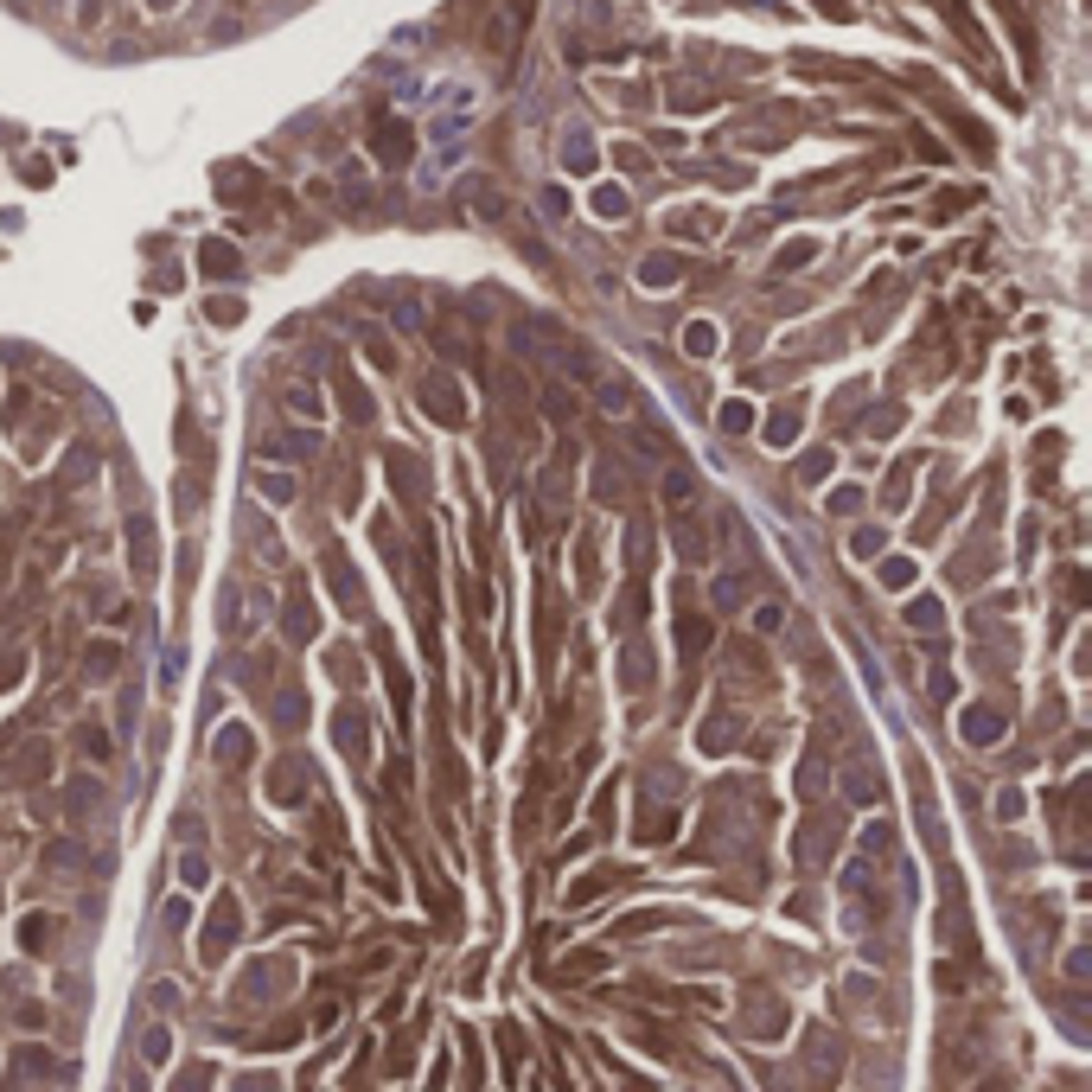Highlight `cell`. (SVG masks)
<instances>
[{"mask_svg":"<svg viewBox=\"0 0 1092 1092\" xmlns=\"http://www.w3.org/2000/svg\"><path fill=\"white\" fill-rule=\"evenodd\" d=\"M333 735H338V748H345V755H365V716H358L352 703L333 716Z\"/></svg>","mask_w":1092,"mask_h":1092,"instance_id":"obj_14","label":"cell"},{"mask_svg":"<svg viewBox=\"0 0 1092 1092\" xmlns=\"http://www.w3.org/2000/svg\"><path fill=\"white\" fill-rule=\"evenodd\" d=\"M939 14L952 19V32H958V39H965L971 51H984V32H978V19L965 14V0H939Z\"/></svg>","mask_w":1092,"mask_h":1092,"instance_id":"obj_15","label":"cell"},{"mask_svg":"<svg viewBox=\"0 0 1092 1092\" xmlns=\"http://www.w3.org/2000/svg\"><path fill=\"white\" fill-rule=\"evenodd\" d=\"M646 281H652V288H664V281H677V262H671V256L646 262Z\"/></svg>","mask_w":1092,"mask_h":1092,"instance_id":"obj_35","label":"cell"},{"mask_svg":"<svg viewBox=\"0 0 1092 1092\" xmlns=\"http://www.w3.org/2000/svg\"><path fill=\"white\" fill-rule=\"evenodd\" d=\"M562 160H569L575 173H594V141H588V135H569V154H562Z\"/></svg>","mask_w":1092,"mask_h":1092,"instance_id":"obj_26","label":"cell"},{"mask_svg":"<svg viewBox=\"0 0 1092 1092\" xmlns=\"http://www.w3.org/2000/svg\"><path fill=\"white\" fill-rule=\"evenodd\" d=\"M716 422H723V434H748V429H755V409H748V402H723V416H716Z\"/></svg>","mask_w":1092,"mask_h":1092,"instance_id":"obj_23","label":"cell"},{"mask_svg":"<svg viewBox=\"0 0 1092 1092\" xmlns=\"http://www.w3.org/2000/svg\"><path fill=\"white\" fill-rule=\"evenodd\" d=\"M709 639H716V626H709L703 614H684V607H677V652H684V658H703Z\"/></svg>","mask_w":1092,"mask_h":1092,"instance_id":"obj_8","label":"cell"},{"mask_svg":"<svg viewBox=\"0 0 1092 1092\" xmlns=\"http://www.w3.org/2000/svg\"><path fill=\"white\" fill-rule=\"evenodd\" d=\"M333 390H338V402H345V416H352V422H370V416H377V402L365 397V384H358L352 370H333Z\"/></svg>","mask_w":1092,"mask_h":1092,"instance_id":"obj_10","label":"cell"},{"mask_svg":"<svg viewBox=\"0 0 1092 1092\" xmlns=\"http://www.w3.org/2000/svg\"><path fill=\"white\" fill-rule=\"evenodd\" d=\"M128 543H135V562H128L135 582H154V524L135 518V524H128Z\"/></svg>","mask_w":1092,"mask_h":1092,"instance_id":"obj_12","label":"cell"},{"mask_svg":"<svg viewBox=\"0 0 1092 1092\" xmlns=\"http://www.w3.org/2000/svg\"><path fill=\"white\" fill-rule=\"evenodd\" d=\"M939 620H946V607H939L933 594H920V600H914V607H908V626H920V632H933Z\"/></svg>","mask_w":1092,"mask_h":1092,"instance_id":"obj_22","label":"cell"},{"mask_svg":"<svg viewBox=\"0 0 1092 1092\" xmlns=\"http://www.w3.org/2000/svg\"><path fill=\"white\" fill-rule=\"evenodd\" d=\"M600 888H614V869H607V876H588V882H575V888H569V908H582V901H594Z\"/></svg>","mask_w":1092,"mask_h":1092,"instance_id":"obj_27","label":"cell"},{"mask_svg":"<svg viewBox=\"0 0 1092 1092\" xmlns=\"http://www.w3.org/2000/svg\"><path fill=\"white\" fill-rule=\"evenodd\" d=\"M594 211H600V217H620V211H626V192H620V185H600V192H594Z\"/></svg>","mask_w":1092,"mask_h":1092,"instance_id":"obj_30","label":"cell"},{"mask_svg":"<svg viewBox=\"0 0 1092 1092\" xmlns=\"http://www.w3.org/2000/svg\"><path fill=\"white\" fill-rule=\"evenodd\" d=\"M256 493H262V498H275V505H288V498H294V479H281V473H256Z\"/></svg>","mask_w":1092,"mask_h":1092,"instance_id":"obj_25","label":"cell"},{"mask_svg":"<svg viewBox=\"0 0 1092 1092\" xmlns=\"http://www.w3.org/2000/svg\"><path fill=\"white\" fill-rule=\"evenodd\" d=\"M320 562H326V582H333L338 607H345V614H365V582H358V569L345 562V550H326Z\"/></svg>","mask_w":1092,"mask_h":1092,"instance_id":"obj_3","label":"cell"},{"mask_svg":"<svg viewBox=\"0 0 1092 1092\" xmlns=\"http://www.w3.org/2000/svg\"><path fill=\"white\" fill-rule=\"evenodd\" d=\"M288 639H313V600L301 582L288 588Z\"/></svg>","mask_w":1092,"mask_h":1092,"instance_id":"obj_13","label":"cell"},{"mask_svg":"<svg viewBox=\"0 0 1092 1092\" xmlns=\"http://www.w3.org/2000/svg\"><path fill=\"white\" fill-rule=\"evenodd\" d=\"M882 550V530H856V556H876Z\"/></svg>","mask_w":1092,"mask_h":1092,"instance_id":"obj_42","label":"cell"},{"mask_svg":"<svg viewBox=\"0 0 1092 1092\" xmlns=\"http://www.w3.org/2000/svg\"><path fill=\"white\" fill-rule=\"evenodd\" d=\"M370 154L384 160V167H409V154H416V128L402 122V115H377V122H370Z\"/></svg>","mask_w":1092,"mask_h":1092,"instance_id":"obj_2","label":"cell"},{"mask_svg":"<svg viewBox=\"0 0 1092 1092\" xmlns=\"http://www.w3.org/2000/svg\"><path fill=\"white\" fill-rule=\"evenodd\" d=\"M600 965H607L600 952H582V958H569V965H562V978H594Z\"/></svg>","mask_w":1092,"mask_h":1092,"instance_id":"obj_32","label":"cell"},{"mask_svg":"<svg viewBox=\"0 0 1092 1092\" xmlns=\"http://www.w3.org/2000/svg\"><path fill=\"white\" fill-rule=\"evenodd\" d=\"M288 402H294V409H301V416H320V397H313V390H301V384L288 390Z\"/></svg>","mask_w":1092,"mask_h":1092,"instance_id":"obj_37","label":"cell"},{"mask_svg":"<svg viewBox=\"0 0 1092 1092\" xmlns=\"http://www.w3.org/2000/svg\"><path fill=\"white\" fill-rule=\"evenodd\" d=\"M416 402H422V416H434L441 429H461L466 422V397H461V384H454L447 370H429V377H422Z\"/></svg>","mask_w":1092,"mask_h":1092,"instance_id":"obj_1","label":"cell"},{"mask_svg":"<svg viewBox=\"0 0 1092 1092\" xmlns=\"http://www.w3.org/2000/svg\"><path fill=\"white\" fill-rule=\"evenodd\" d=\"M115 658H122V652L109 646V639H96V646L83 652V671H90V677H109V671H115Z\"/></svg>","mask_w":1092,"mask_h":1092,"instance_id":"obj_21","label":"cell"},{"mask_svg":"<svg viewBox=\"0 0 1092 1092\" xmlns=\"http://www.w3.org/2000/svg\"><path fill=\"white\" fill-rule=\"evenodd\" d=\"M1003 735V716L997 709H971V723H965V741L971 748H984V741H997Z\"/></svg>","mask_w":1092,"mask_h":1092,"instance_id":"obj_17","label":"cell"},{"mask_svg":"<svg viewBox=\"0 0 1092 1092\" xmlns=\"http://www.w3.org/2000/svg\"><path fill=\"white\" fill-rule=\"evenodd\" d=\"M217 760H249V728H224L217 735Z\"/></svg>","mask_w":1092,"mask_h":1092,"instance_id":"obj_24","label":"cell"},{"mask_svg":"<svg viewBox=\"0 0 1092 1092\" xmlns=\"http://www.w3.org/2000/svg\"><path fill=\"white\" fill-rule=\"evenodd\" d=\"M824 466H831V454H805L799 473H805V479H824Z\"/></svg>","mask_w":1092,"mask_h":1092,"instance_id":"obj_39","label":"cell"},{"mask_svg":"<svg viewBox=\"0 0 1092 1092\" xmlns=\"http://www.w3.org/2000/svg\"><path fill=\"white\" fill-rule=\"evenodd\" d=\"M862 505V493H856V486H844V493H831V511H856Z\"/></svg>","mask_w":1092,"mask_h":1092,"instance_id":"obj_40","label":"cell"},{"mask_svg":"<svg viewBox=\"0 0 1092 1092\" xmlns=\"http://www.w3.org/2000/svg\"><path fill=\"white\" fill-rule=\"evenodd\" d=\"M217 192H224V199H249V192H256V173L249 167H217Z\"/></svg>","mask_w":1092,"mask_h":1092,"instance_id":"obj_19","label":"cell"},{"mask_svg":"<svg viewBox=\"0 0 1092 1092\" xmlns=\"http://www.w3.org/2000/svg\"><path fill=\"white\" fill-rule=\"evenodd\" d=\"M390 486H397V493H402V505H422V473H416V454H402V447H397V454H390Z\"/></svg>","mask_w":1092,"mask_h":1092,"instance_id":"obj_9","label":"cell"},{"mask_svg":"<svg viewBox=\"0 0 1092 1092\" xmlns=\"http://www.w3.org/2000/svg\"><path fill=\"white\" fill-rule=\"evenodd\" d=\"M211 320H217V326H231V320H243V301H211Z\"/></svg>","mask_w":1092,"mask_h":1092,"instance_id":"obj_38","label":"cell"},{"mask_svg":"<svg viewBox=\"0 0 1092 1092\" xmlns=\"http://www.w3.org/2000/svg\"><path fill=\"white\" fill-rule=\"evenodd\" d=\"M19 671H26V652H14V646H0V684H14Z\"/></svg>","mask_w":1092,"mask_h":1092,"instance_id":"obj_33","label":"cell"},{"mask_svg":"<svg viewBox=\"0 0 1092 1092\" xmlns=\"http://www.w3.org/2000/svg\"><path fill=\"white\" fill-rule=\"evenodd\" d=\"M755 626L760 632H780L786 626V607H773V600H767V607H755Z\"/></svg>","mask_w":1092,"mask_h":1092,"instance_id":"obj_36","label":"cell"},{"mask_svg":"<svg viewBox=\"0 0 1092 1092\" xmlns=\"http://www.w3.org/2000/svg\"><path fill=\"white\" fill-rule=\"evenodd\" d=\"M767 441H780V447H786V441H799V416H792V409H780V416L767 422Z\"/></svg>","mask_w":1092,"mask_h":1092,"instance_id":"obj_28","label":"cell"},{"mask_svg":"<svg viewBox=\"0 0 1092 1092\" xmlns=\"http://www.w3.org/2000/svg\"><path fill=\"white\" fill-rule=\"evenodd\" d=\"M498 1047H505V1067H511V1074H518V1061H524V1035L511 1029V1022H505V1029H498Z\"/></svg>","mask_w":1092,"mask_h":1092,"instance_id":"obj_31","label":"cell"},{"mask_svg":"<svg viewBox=\"0 0 1092 1092\" xmlns=\"http://www.w3.org/2000/svg\"><path fill=\"white\" fill-rule=\"evenodd\" d=\"M237 939V908H231V894L211 908V933H205V958H224V946Z\"/></svg>","mask_w":1092,"mask_h":1092,"instance_id":"obj_11","label":"cell"},{"mask_svg":"<svg viewBox=\"0 0 1092 1092\" xmlns=\"http://www.w3.org/2000/svg\"><path fill=\"white\" fill-rule=\"evenodd\" d=\"M530 26V0H505V14H498V26H493V46H498V58H511L518 51V32Z\"/></svg>","mask_w":1092,"mask_h":1092,"instance_id":"obj_6","label":"cell"},{"mask_svg":"<svg viewBox=\"0 0 1092 1092\" xmlns=\"http://www.w3.org/2000/svg\"><path fill=\"white\" fill-rule=\"evenodd\" d=\"M199 269H205V275H237V249H231V243H217V237H211V243L199 249Z\"/></svg>","mask_w":1092,"mask_h":1092,"instance_id":"obj_18","label":"cell"},{"mask_svg":"<svg viewBox=\"0 0 1092 1092\" xmlns=\"http://www.w3.org/2000/svg\"><path fill=\"white\" fill-rule=\"evenodd\" d=\"M96 14H103V0H83V19H96Z\"/></svg>","mask_w":1092,"mask_h":1092,"instance_id":"obj_43","label":"cell"},{"mask_svg":"<svg viewBox=\"0 0 1092 1092\" xmlns=\"http://www.w3.org/2000/svg\"><path fill=\"white\" fill-rule=\"evenodd\" d=\"M301 792H307V760H275V773H269V799L294 805Z\"/></svg>","mask_w":1092,"mask_h":1092,"instance_id":"obj_7","label":"cell"},{"mask_svg":"<svg viewBox=\"0 0 1092 1092\" xmlns=\"http://www.w3.org/2000/svg\"><path fill=\"white\" fill-rule=\"evenodd\" d=\"M19 939H26L32 952H46V939H51V920H46V914H32V920L19 926Z\"/></svg>","mask_w":1092,"mask_h":1092,"instance_id":"obj_29","label":"cell"},{"mask_svg":"<svg viewBox=\"0 0 1092 1092\" xmlns=\"http://www.w3.org/2000/svg\"><path fill=\"white\" fill-rule=\"evenodd\" d=\"M691 498H696V479H691V466H671V473H664V505H671V511H684Z\"/></svg>","mask_w":1092,"mask_h":1092,"instance_id":"obj_16","label":"cell"},{"mask_svg":"<svg viewBox=\"0 0 1092 1092\" xmlns=\"http://www.w3.org/2000/svg\"><path fill=\"white\" fill-rule=\"evenodd\" d=\"M671 543H677L684 562H709V530H703L696 511H677V518H671Z\"/></svg>","mask_w":1092,"mask_h":1092,"instance_id":"obj_5","label":"cell"},{"mask_svg":"<svg viewBox=\"0 0 1092 1092\" xmlns=\"http://www.w3.org/2000/svg\"><path fill=\"white\" fill-rule=\"evenodd\" d=\"M147 7H154V14H160V7H173V0H147Z\"/></svg>","mask_w":1092,"mask_h":1092,"instance_id":"obj_44","label":"cell"},{"mask_svg":"<svg viewBox=\"0 0 1092 1092\" xmlns=\"http://www.w3.org/2000/svg\"><path fill=\"white\" fill-rule=\"evenodd\" d=\"M882 582H888V588H908V582H914V562H901V556H894V562H882Z\"/></svg>","mask_w":1092,"mask_h":1092,"instance_id":"obj_34","label":"cell"},{"mask_svg":"<svg viewBox=\"0 0 1092 1092\" xmlns=\"http://www.w3.org/2000/svg\"><path fill=\"white\" fill-rule=\"evenodd\" d=\"M365 365H377V370H397V345H390L384 333H365Z\"/></svg>","mask_w":1092,"mask_h":1092,"instance_id":"obj_20","label":"cell"},{"mask_svg":"<svg viewBox=\"0 0 1092 1092\" xmlns=\"http://www.w3.org/2000/svg\"><path fill=\"white\" fill-rule=\"evenodd\" d=\"M799 262H812V243H792V249L780 256V269H799Z\"/></svg>","mask_w":1092,"mask_h":1092,"instance_id":"obj_41","label":"cell"},{"mask_svg":"<svg viewBox=\"0 0 1092 1092\" xmlns=\"http://www.w3.org/2000/svg\"><path fill=\"white\" fill-rule=\"evenodd\" d=\"M588 384H594V402L607 416H632V409H639V390H632L626 377H614V370H594Z\"/></svg>","mask_w":1092,"mask_h":1092,"instance_id":"obj_4","label":"cell"}]
</instances>
